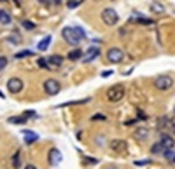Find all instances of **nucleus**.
<instances>
[{
    "mask_svg": "<svg viewBox=\"0 0 175 169\" xmlns=\"http://www.w3.org/2000/svg\"><path fill=\"white\" fill-rule=\"evenodd\" d=\"M62 35H63V39L67 40V44H70V45H79L81 40L86 39V33H84L83 28H74V26L63 28Z\"/></svg>",
    "mask_w": 175,
    "mask_h": 169,
    "instance_id": "1",
    "label": "nucleus"
},
{
    "mask_svg": "<svg viewBox=\"0 0 175 169\" xmlns=\"http://www.w3.org/2000/svg\"><path fill=\"white\" fill-rule=\"evenodd\" d=\"M124 86L123 84H114L112 87H109L107 91V100L110 101V103H119V101L124 98Z\"/></svg>",
    "mask_w": 175,
    "mask_h": 169,
    "instance_id": "2",
    "label": "nucleus"
},
{
    "mask_svg": "<svg viewBox=\"0 0 175 169\" xmlns=\"http://www.w3.org/2000/svg\"><path fill=\"white\" fill-rule=\"evenodd\" d=\"M152 84H154V87L158 91H170L172 87H173L175 82H173V79H172L170 75H158Z\"/></svg>",
    "mask_w": 175,
    "mask_h": 169,
    "instance_id": "3",
    "label": "nucleus"
},
{
    "mask_svg": "<svg viewBox=\"0 0 175 169\" xmlns=\"http://www.w3.org/2000/svg\"><path fill=\"white\" fill-rule=\"evenodd\" d=\"M100 16H102L103 25H107V26H114V25L119 21V14H117V12H116L112 7H107V9H103Z\"/></svg>",
    "mask_w": 175,
    "mask_h": 169,
    "instance_id": "4",
    "label": "nucleus"
},
{
    "mask_svg": "<svg viewBox=\"0 0 175 169\" xmlns=\"http://www.w3.org/2000/svg\"><path fill=\"white\" fill-rule=\"evenodd\" d=\"M23 87H25V82H23L20 77H11V79L7 80V91H9L11 94H18V92H21Z\"/></svg>",
    "mask_w": 175,
    "mask_h": 169,
    "instance_id": "5",
    "label": "nucleus"
},
{
    "mask_svg": "<svg viewBox=\"0 0 175 169\" xmlns=\"http://www.w3.org/2000/svg\"><path fill=\"white\" fill-rule=\"evenodd\" d=\"M109 148L112 150V152H116V153H124L128 150V143H126V139L114 138L109 141Z\"/></svg>",
    "mask_w": 175,
    "mask_h": 169,
    "instance_id": "6",
    "label": "nucleus"
},
{
    "mask_svg": "<svg viewBox=\"0 0 175 169\" xmlns=\"http://www.w3.org/2000/svg\"><path fill=\"white\" fill-rule=\"evenodd\" d=\"M107 60L114 63V65H117V63H121L124 60V51L119 49V47H110V49L107 51Z\"/></svg>",
    "mask_w": 175,
    "mask_h": 169,
    "instance_id": "7",
    "label": "nucleus"
},
{
    "mask_svg": "<svg viewBox=\"0 0 175 169\" xmlns=\"http://www.w3.org/2000/svg\"><path fill=\"white\" fill-rule=\"evenodd\" d=\"M44 91L49 94V96H54V94H58L60 91H62V86H60V82L54 79H47L44 82Z\"/></svg>",
    "mask_w": 175,
    "mask_h": 169,
    "instance_id": "8",
    "label": "nucleus"
},
{
    "mask_svg": "<svg viewBox=\"0 0 175 169\" xmlns=\"http://www.w3.org/2000/svg\"><path fill=\"white\" fill-rule=\"evenodd\" d=\"M63 159V153L60 152L58 148H51L49 150V155H47V160H49V164L51 166H58Z\"/></svg>",
    "mask_w": 175,
    "mask_h": 169,
    "instance_id": "9",
    "label": "nucleus"
},
{
    "mask_svg": "<svg viewBox=\"0 0 175 169\" xmlns=\"http://www.w3.org/2000/svg\"><path fill=\"white\" fill-rule=\"evenodd\" d=\"M46 61H47L49 68H60V66L63 65V58L60 56V54H53V56H49Z\"/></svg>",
    "mask_w": 175,
    "mask_h": 169,
    "instance_id": "10",
    "label": "nucleus"
},
{
    "mask_svg": "<svg viewBox=\"0 0 175 169\" xmlns=\"http://www.w3.org/2000/svg\"><path fill=\"white\" fill-rule=\"evenodd\" d=\"M100 56V49L98 47H89L88 49V52H86V58H84V63H89V61H93V60H96Z\"/></svg>",
    "mask_w": 175,
    "mask_h": 169,
    "instance_id": "11",
    "label": "nucleus"
},
{
    "mask_svg": "<svg viewBox=\"0 0 175 169\" xmlns=\"http://www.w3.org/2000/svg\"><path fill=\"white\" fill-rule=\"evenodd\" d=\"M159 143H161V147H163L165 150L173 148V147H175V139L172 138V136H168V134H163L161 139H159Z\"/></svg>",
    "mask_w": 175,
    "mask_h": 169,
    "instance_id": "12",
    "label": "nucleus"
},
{
    "mask_svg": "<svg viewBox=\"0 0 175 169\" xmlns=\"http://www.w3.org/2000/svg\"><path fill=\"white\" fill-rule=\"evenodd\" d=\"M151 12L152 14H165L166 12V7L159 2H151Z\"/></svg>",
    "mask_w": 175,
    "mask_h": 169,
    "instance_id": "13",
    "label": "nucleus"
},
{
    "mask_svg": "<svg viewBox=\"0 0 175 169\" xmlns=\"http://www.w3.org/2000/svg\"><path fill=\"white\" fill-rule=\"evenodd\" d=\"M133 136H135V139H140V141H142V139H147L149 138V129H147V127H137Z\"/></svg>",
    "mask_w": 175,
    "mask_h": 169,
    "instance_id": "14",
    "label": "nucleus"
},
{
    "mask_svg": "<svg viewBox=\"0 0 175 169\" xmlns=\"http://www.w3.org/2000/svg\"><path fill=\"white\" fill-rule=\"evenodd\" d=\"M23 136H25V141H26L28 145L39 139V136H37L35 133H32V131H28V129H23Z\"/></svg>",
    "mask_w": 175,
    "mask_h": 169,
    "instance_id": "15",
    "label": "nucleus"
},
{
    "mask_svg": "<svg viewBox=\"0 0 175 169\" xmlns=\"http://www.w3.org/2000/svg\"><path fill=\"white\" fill-rule=\"evenodd\" d=\"M83 56H84V52L81 49H74V51H70V52L67 54V58H68L70 61H77V60H81Z\"/></svg>",
    "mask_w": 175,
    "mask_h": 169,
    "instance_id": "16",
    "label": "nucleus"
},
{
    "mask_svg": "<svg viewBox=\"0 0 175 169\" xmlns=\"http://www.w3.org/2000/svg\"><path fill=\"white\" fill-rule=\"evenodd\" d=\"M11 21H12V18L9 12L5 9H0V25H11Z\"/></svg>",
    "mask_w": 175,
    "mask_h": 169,
    "instance_id": "17",
    "label": "nucleus"
},
{
    "mask_svg": "<svg viewBox=\"0 0 175 169\" xmlns=\"http://www.w3.org/2000/svg\"><path fill=\"white\" fill-rule=\"evenodd\" d=\"M51 35H46L44 39L41 40V44H39V51H47V47H49V44H51Z\"/></svg>",
    "mask_w": 175,
    "mask_h": 169,
    "instance_id": "18",
    "label": "nucleus"
},
{
    "mask_svg": "<svg viewBox=\"0 0 175 169\" xmlns=\"http://www.w3.org/2000/svg\"><path fill=\"white\" fill-rule=\"evenodd\" d=\"M170 126H172V120L168 119V117H161V119L158 120V127H159V129H163V127H170Z\"/></svg>",
    "mask_w": 175,
    "mask_h": 169,
    "instance_id": "19",
    "label": "nucleus"
},
{
    "mask_svg": "<svg viewBox=\"0 0 175 169\" xmlns=\"http://www.w3.org/2000/svg\"><path fill=\"white\" fill-rule=\"evenodd\" d=\"M21 26H23L25 30H28V31L35 30V23H32V21H28V19H23V21H21Z\"/></svg>",
    "mask_w": 175,
    "mask_h": 169,
    "instance_id": "20",
    "label": "nucleus"
},
{
    "mask_svg": "<svg viewBox=\"0 0 175 169\" xmlns=\"http://www.w3.org/2000/svg\"><path fill=\"white\" fill-rule=\"evenodd\" d=\"M163 152H165V148L161 147V143H159V141L154 143V145H152V148H151V153H163Z\"/></svg>",
    "mask_w": 175,
    "mask_h": 169,
    "instance_id": "21",
    "label": "nucleus"
},
{
    "mask_svg": "<svg viewBox=\"0 0 175 169\" xmlns=\"http://www.w3.org/2000/svg\"><path fill=\"white\" fill-rule=\"evenodd\" d=\"M20 153H21V152H16V153L12 155V168H14V169L21 168V166H20Z\"/></svg>",
    "mask_w": 175,
    "mask_h": 169,
    "instance_id": "22",
    "label": "nucleus"
},
{
    "mask_svg": "<svg viewBox=\"0 0 175 169\" xmlns=\"http://www.w3.org/2000/svg\"><path fill=\"white\" fill-rule=\"evenodd\" d=\"M32 54H33L32 51H20L14 58H16V60H21V58H28V56H32Z\"/></svg>",
    "mask_w": 175,
    "mask_h": 169,
    "instance_id": "23",
    "label": "nucleus"
},
{
    "mask_svg": "<svg viewBox=\"0 0 175 169\" xmlns=\"http://www.w3.org/2000/svg\"><path fill=\"white\" fill-rule=\"evenodd\" d=\"M9 44H14V45L21 44V37H20V35H16V33H14V35H11V37H9Z\"/></svg>",
    "mask_w": 175,
    "mask_h": 169,
    "instance_id": "24",
    "label": "nucleus"
},
{
    "mask_svg": "<svg viewBox=\"0 0 175 169\" xmlns=\"http://www.w3.org/2000/svg\"><path fill=\"white\" fill-rule=\"evenodd\" d=\"M37 63H39V66H41V68H44V70H51V68H49V65H47V61L44 60V58H39V61H37Z\"/></svg>",
    "mask_w": 175,
    "mask_h": 169,
    "instance_id": "25",
    "label": "nucleus"
},
{
    "mask_svg": "<svg viewBox=\"0 0 175 169\" xmlns=\"http://www.w3.org/2000/svg\"><path fill=\"white\" fill-rule=\"evenodd\" d=\"M7 63H9V60H7L5 56H0V71L7 66Z\"/></svg>",
    "mask_w": 175,
    "mask_h": 169,
    "instance_id": "26",
    "label": "nucleus"
},
{
    "mask_svg": "<svg viewBox=\"0 0 175 169\" xmlns=\"http://www.w3.org/2000/svg\"><path fill=\"white\" fill-rule=\"evenodd\" d=\"M79 5H81L79 0H72V2H68V7H70V9H75V7H79Z\"/></svg>",
    "mask_w": 175,
    "mask_h": 169,
    "instance_id": "27",
    "label": "nucleus"
},
{
    "mask_svg": "<svg viewBox=\"0 0 175 169\" xmlns=\"http://www.w3.org/2000/svg\"><path fill=\"white\" fill-rule=\"evenodd\" d=\"M151 160H147V159H144V160H135V166H147Z\"/></svg>",
    "mask_w": 175,
    "mask_h": 169,
    "instance_id": "28",
    "label": "nucleus"
},
{
    "mask_svg": "<svg viewBox=\"0 0 175 169\" xmlns=\"http://www.w3.org/2000/svg\"><path fill=\"white\" fill-rule=\"evenodd\" d=\"M138 23H144V25H152V19H144V18H138Z\"/></svg>",
    "mask_w": 175,
    "mask_h": 169,
    "instance_id": "29",
    "label": "nucleus"
},
{
    "mask_svg": "<svg viewBox=\"0 0 175 169\" xmlns=\"http://www.w3.org/2000/svg\"><path fill=\"white\" fill-rule=\"evenodd\" d=\"M109 75H112V70H109V71H103L102 77H109Z\"/></svg>",
    "mask_w": 175,
    "mask_h": 169,
    "instance_id": "30",
    "label": "nucleus"
},
{
    "mask_svg": "<svg viewBox=\"0 0 175 169\" xmlns=\"http://www.w3.org/2000/svg\"><path fill=\"white\" fill-rule=\"evenodd\" d=\"M25 169H37V168H35L33 164H26V166H25Z\"/></svg>",
    "mask_w": 175,
    "mask_h": 169,
    "instance_id": "31",
    "label": "nucleus"
},
{
    "mask_svg": "<svg viewBox=\"0 0 175 169\" xmlns=\"http://www.w3.org/2000/svg\"><path fill=\"white\" fill-rule=\"evenodd\" d=\"M95 119H96V120H102V119H105V117H103V115H95V117H93V120H95Z\"/></svg>",
    "mask_w": 175,
    "mask_h": 169,
    "instance_id": "32",
    "label": "nucleus"
},
{
    "mask_svg": "<svg viewBox=\"0 0 175 169\" xmlns=\"http://www.w3.org/2000/svg\"><path fill=\"white\" fill-rule=\"evenodd\" d=\"M105 169H119V168H116V166H109V168H105Z\"/></svg>",
    "mask_w": 175,
    "mask_h": 169,
    "instance_id": "33",
    "label": "nucleus"
},
{
    "mask_svg": "<svg viewBox=\"0 0 175 169\" xmlns=\"http://www.w3.org/2000/svg\"><path fill=\"white\" fill-rule=\"evenodd\" d=\"M39 2H41V4H47V2H49V0H39Z\"/></svg>",
    "mask_w": 175,
    "mask_h": 169,
    "instance_id": "34",
    "label": "nucleus"
},
{
    "mask_svg": "<svg viewBox=\"0 0 175 169\" xmlns=\"http://www.w3.org/2000/svg\"><path fill=\"white\" fill-rule=\"evenodd\" d=\"M14 2H16V4H18V5H20V4H21V0H14Z\"/></svg>",
    "mask_w": 175,
    "mask_h": 169,
    "instance_id": "35",
    "label": "nucleus"
},
{
    "mask_svg": "<svg viewBox=\"0 0 175 169\" xmlns=\"http://www.w3.org/2000/svg\"><path fill=\"white\" fill-rule=\"evenodd\" d=\"M172 160H173V162H175V157H173V159H172Z\"/></svg>",
    "mask_w": 175,
    "mask_h": 169,
    "instance_id": "36",
    "label": "nucleus"
},
{
    "mask_svg": "<svg viewBox=\"0 0 175 169\" xmlns=\"http://www.w3.org/2000/svg\"><path fill=\"white\" fill-rule=\"evenodd\" d=\"M2 2H5V0H2Z\"/></svg>",
    "mask_w": 175,
    "mask_h": 169,
    "instance_id": "37",
    "label": "nucleus"
}]
</instances>
